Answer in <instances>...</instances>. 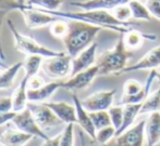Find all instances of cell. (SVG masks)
<instances>
[{
    "label": "cell",
    "instance_id": "cell-1",
    "mask_svg": "<svg viewBox=\"0 0 160 146\" xmlns=\"http://www.w3.org/2000/svg\"><path fill=\"white\" fill-rule=\"evenodd\" d=\"M40 11L49 13L51 15H55V16L59 17V19H69L71 21L86 22V23L94 24V25L100 26L102 28L110 29L112 31H117V33H121V34H125L128 29L132 28V26L137 25V24L132 23V22H128V23L120 22L108 10H82V11H75V12H62L60 10L59 11L40 10Z\"/></svg>",
    "mask_w": 160,
    "mask_h": 146
},
{
    "label": "cell",
    "instance_id": "cell-2",
    "mask_svg": "<svg viewBox=\"0 0 160 146\" xmlns=\"http://www.w3.org/2000/svg\"><path fill=\"white\" fill-rule=\"evenodd\" d=\"M101 29L103 28L86 22L71 21L69 23V33L63 39L67 54L75 57L78 53L94 43V40Z\"/></svg>",
    "mask_w": 160,
    "mask_h": 146
},
{
    "label": "cell",
    "instance_id": "cell-3",
    "mask_svg": "<svg viewBox=\"0 0 160 146\" xmlns=\"http://www.w3.org/2000/svg\"><path fill=\"white\" fill-rule=\"evenodd\" d=\"M132 53L125 47L123 38L121 37L116 46L99 57L97 66L99 68V75H121L122 71L128 66V62Z\"/></svg>",
    "mask_w": 160,
    "mask_h": 146
},
{
    "label": "cell",
    "instance_id": "cell-4",
    "mask_svg": "<svg viewBox=\"0 0 160 146\" xmlns=\"http://www.w3.org/2000/svg\"><path fill=\"white\" fill-rule=\"evenodd\" d=\"M7 25H8V27L13 36L15 49L19 52L24 53L28 57V55H39L42 57H47V58L62 57V55L65 54V52H59V51H55V50H51V49L46 48V47L38 43L35 39L21 34L15 28V25L12 23L11 20H7Z\"/></svg>",
    "mask_w": 160,
    "mask_h": 146
},
{
    "label": "cell",
    "instance_id": "cell-5",
    "mask_svg": "<svg viewBox=\"0 0 160 146\" xmlns=\"http://www.w3.org/2000/svg\"><path fill=\"white\" fill-rule=\"evenodd\" d=\"M12 122L18 130L30 134V135H33L34 138H39L42 141H46L47 139H49V136H47L44 130L37 125V122L33 117L32 112L28 107L20 113H17L15 117L12 119Z\"/></svg>",
    "mask_w": 160,
    "mask_h": 146
},
{
    "label": "cell",
    "instance_id": "cell-6",
    "mask_svg": "<svg viewBox=\"0 0 160 146\" xmlns=\"http://www.w3.org/2000/svg\"><path fill=\"white\" fill-rule=\"evenodd\" d=\"M116 89L112 90H102L91 94L89 96L82 100V105L88 113L99 111H108L113 105Z\"/></svg>",
    "mask_w": 160,
    "mask_h": 146
},
{
    "label": "cell",
    "instance_id": "cell-7",
    "mask_svg": "<svg viewBox=\"0 0 160 146\" xmlns=\"http://www.w3.org/2000/svg\"><path fill=\"white\" fill-rule=\"evenodd\" d=\"M72 58L73 57H71L67 53L62 57L48 58L42 64V69L49 77L55 79H62L69 75L71 76Z\"/></svg>",
    "mask_w": 160,
    "mask_h": 146
},
{
    "label": "cell",
    "instance_id": "cell-8",
    "mask_svg": "<svg viewBox=\"0 0 160 146\" xmlns=\"http://www.w3.org/2000/svg\"><path fill=\"white\" fill-rule=\"evenodd\" d=\"M145 125L146 120H142L117 135L114 146H144L146 141Z\"/></svg>",
    "mask_w": 160,
    "mask_h": 146
},
{
    "label": "cell",
    "instance_id": "cell-9",
    "mask_svg": "<svg viewBox=\"0 0 160 146\" xmlns=\"http://www.w3.org/2000/svg\"><path fill=\"white\" fill-rule=\"evenodd\" d=\"M20 12L22 13L26 26L30 29H37L40 27L48 26L58 19L55 15L42 12L39 9L32 8V7L28 6H26L24 9H22Z\"/></svg>",
    "mask_w": 160,
    "mask_h": 146
},
{
    "label": "cell",
    "instance_id": "cell-10",
    "mask_svg": "<svg viewBox=\"0 0 160 146\" xmlns=\"http://www.w3.org/2000/svg\"><path fill=\"white\" fill-rule=\"evenodd\" d=\"M28 108L32 112L33 117L37 122V125L42 130L58 127L62 123V121L56 116V114L45 103L40 105H30Z\"/></svg>",
    "mask_w": 160,
    "mask_h": 146
},
{
    "label": "cell",
    "instance_id": "cell-11",
    "mask_svg": "<svg viewBox=\"0 0 160 146\" xmlns=\"http://www.w3.org/2000/svg\"><path fill=\"white\" fill-rule=\"evenodd\" d=\"M99 75V68L94 65L86 71H80L74 76H71L67 81H62V88L67 90H83L89 87L94 79Z\"/></svg>",
    "mask_w": 160,
    "mask_h": 146
},
{
    "label": "cell",
    "instance_id": "cell-12",
    "mask_svg": "<svg viewBox=\"0 0 160 146\" xmlns=\"http://www.w3.org/2000/svg\"><path fill=\"white\" fill-rule=\"evenodd\" d=\"M160 66V44L149 50L142 58L131 66H127L122 71V74L133 73L138 71H154Z\"/></svg>",
    "mask_w": 160,
    "mask_h": 146
},
{
    "label": "cell",
    "instance_id": "cell-13",
    "mask_svg": "<svg viewBox=\"0 0 160 146\" xmlns=\"http://www.w3.org/2000/svg\"><path fill=\"white\" fill-rule=\"evenodd\" d=\"M97 46L96 42L86 48L84 51L78 53L75 57L72 58V71L71 76H74L75 74L80 73V71H86V69L91 68L94 66L96 62V53H97Z\"/></svg>",
    "mask_w": 160,
    "mask_h": 146
},
{
    "label": "cell",
    "instance_id": "cell-14",
    "mask_svg": "<svg viewBox=\"0 0 160 146\" xmlns=\"http://www.w3.org/2000/svg\"><path fill=\"white\" fill-rule=\"evenodd\" d=\"M73 104L76 109V123L85 131V133L89 136L93 141L96 139V128L93 123L89 113L84 108L82 105V101L78 98V95L73 94L72 95Z\"/></svg>",
    "mask_w": 160,
    "mask_h": 146
},
{
    "label": "cell",
    "instance_id": "cell-15",
    "mask_svg": "<svg viewBox=\"0 0 160 146\" xmlns=\"http://www.w3.org/2000/svg\"><path fill=\"white\" fill-rule=\"evenodd\" d=\"M133 0H86V1H73L70 6L81 10H113L121 4H128Z\"/></svg>",
    "mask_w": 160,
    "mask_h": 146
},
{
    "label": "cell",
    "instance_id": "cell-16",
    "mask_svg": "<svg viewBox=\"0 0 160 146\" xmlns=\"http://www.w3.org/2000/svg\"><path fill=\"white\" fill-rule=\"evenodd\" d=\"M45 104L56 114V116L62 121V123H76L75 106L67 102H46Z\"/></svg>",
    "mask_w": 160,
    "mask_h": 146
},
{
    "label": "cell",
    "instance_id": "cell-17",
    "mask_svg": "<svg viewBox=\"0 0 160 146\" xmlns=\"http://www.w3.org/2000/svg\"><path fill=\"white\" fill-rule=\"evenodd\" d=\"M122 38L128 50H137V49H139L143 46L145 40L155 41L157 39V36L154 35V34L144 33V31H139L137 29L131 28L125 34H123Z\"/></svg>",
    "mask_w": 160,
    "mask_h": 146
},
{
    "label": "cell",
    "instance_id": "cell-18",
    "mask_svg": "<svg viewBox=\"0 0 160 146\" xmlns=\"http://www.w3.org/2000/svg\"><path fill=\"white\" fill-rule=\"evenodd\" d=\"M33 139V135L18 129H7L0 134V144L2 146H25Z\"/></svg>",
    "mask_w": 160,
    "mask_h": 146
},
{
    "label": "cell",
    "instance_id": "cell-19",
    "mask_svg": "<svg viewBox=\"0 0 160 146\" xmlns=\"http://www.w3.org/2000/svg\"><path fill=\"white\" fill-rule=\"evenodd\" d=\"M145 135L148 146H156L160 142V112L149 114L146 119Z\"/></svg>",
    "mask_w": 160,
    "mask_h": 146
},
{
    "label": "cell",
    "instance_id": "cell-20",
    "mask_svg": "<svg viewBox=\"0 0 160 146\" xmlns=\"http://www.w3.org/2000/svg\"><path fill=\"white\" fill-rule=\"evenodd\" d=\"M59 88H62V81H52L44 84L42 88L36 90H28V102L44 103L47 101Z\"/></svg>",
    "mask_w": 160,
    "mask_h": 146
},
{
    "label": "cell",
    "instance_id": "cell-21",
    "mask_svg": "<svg viewBox=\"0 0 160 146\" xmlns=\"http://www.w3.org/2000/svg\"><path fill=\"white\" fill-rule=\"evenodd\" d=\"M28 78L24 76L23 79L21 80L20 84L18 86L17 89L14 90L12 94V105H13V112L14 113H20L28 108Z\"/></svg>",
    "mask_w": 160,
    "mask_h": 146
},
{
    "label": "cell",
    "instance_id": "cell-22",
    "mask_svg": "<svg viewBox=\"0 0 160 146\" xmlns=\"http://www.w3.org/2000/svg\"><path fill=\"white\" fill-rule=\"evenodd\" d=\"M25 7L26 4L25 6H22V4H20L18 2V0H0V58L2 61L6 60V53H4L1 42V29L2 25H3V22L9 13H11L14 10L21 11Z\"/></svg>",
    "mask_w": 160,
    "mask_h": 146
},
{
    "label": "cell",
    "instance_id": "cell-23",
    "mask_svg": "<svg viewBox=\"0 0 160 146\" xmlns=\"http://www.w3.org/2000/svg\"><path fill=\"white\" fill-rule=\"evenodd\" d=\"M123 106H124L123 121H122V125H121V128L117 132V135H119L122 132H124L125 130H128L130 127H132L136 117L139 115L142 104H128V105H123Z\"/></svg>",
    "mask_w": 160,
    "mask_h": 146
},
{
    "label": "cell",
    "instance_id": "cell-24",
    "mask_svg": "<svg viewBox=\"0 0 160 146\" xmlns=\"http://www.w3.org/2000/svg\"><path fill=\"white\" fill-rule=\"evenodd\" d=\"M23 67V62H18L13 64L12 66L8 67L0 74V90L1 89H9L13 86L14 78L17 77L20 69Z\"/></svg>",
    "mask_w": 160,
    "mask_h": 146
},
{
    "label": "cell",
    "instance_id": "cell-25",
    "mask_svg": "<svg viewBox=\"0 0 160 146\" xmlns=\"http://www.w3.org/2000/svg\"><path fill=\"white\" fill-rule=\"evenodd\" d=\"M157 112H160V87L156 91L150 93L143 102L139 115H146V114L149 115Z\"/></svg>",
    "mask_w": 160,
    "mask_h": 146
},
{
    "label": "cell",
    "instance_id": "cell-26",
    "mask_svg": "<svg viewBox=\"0 0 160 146\" xmlns=\"http://www.w3.org/2000/svg\"><path fill=\"white\" fill-rule=\"evenodd\" d=\"M131 11H132V19L139 20V21H150L152 15L148 11L146 4L142 3L139 0H133L128 3Z\"/></svg>",
    "mask_w": 160,
    "mask_h": 146
},
{
    "label": "cell",
    "instance_id": "cell-27",
    "mask_svg": "<svg viewBox=\"0 0 160 146\" xmlns=\"http://www.w3.org/2000/svg\"><path fill=\"white\" fill-rule=\"evenodd\" d=\"M42 64V57L39 55H28L23 62V67L25 71V77L30 78L37 75L39 67Z\"/></svg>",
    "mask_w": 160,
    "mask_h": 146
},
{
    "label": "cell",
    "instance_id": "cell-28",
    "mask_svg": "<svg viewBox=\"0 0 160 146\" xmlns=\"http://www.w3.org/2000/svg\"><path fill=\"white\" fill-rule=\"evenodd\" d=\"M26 6L45 11H59L63 0H26Z\"/></svg>",
    "mask_w": 160,
    "mask_h": 146
},
{
    "label": "cell",
    "instance_id": "cell-29",
    "mask_svg": "<svg viewBox=\"0 0 160 146\" xmlns=\"http://www.w3.org/2000/svg\"><path fill=\"white\" fill-rule=\"evenodd\" d=\"M91 118L93 120V123L97 130H100L102 128L109 127L112 125L111 119H110L109 113L108 111H99V112H93V113H89Z\"/></svg>",
    "mask_w": 160,
    "mask_h": 146
},
{
    "label": "cell",
    "instance_id": "cell-30",
    "mask_svg": "<svg viewBox=\"0 0 160 146\" xmlns=\"http://www.w3.org/2000/svg\"><path fill=\"white\" fill-rule=\"evenodd\" d=\"M49 31L55 38H59V39L63 40L69 33V23L58 17L53 23L49 25Z\"/></svg>",
    "mask_w": 160,
    "mask_h": 146
},
{
    "label": "cell",
    "instance_id": "cell-31",
    "mask_svg": "<svg viewBox=\"0 0 160 146\" xmlns=\"http://www.w3.org/2000/svg\"><path fill=\"white\" fill-rule=\"evenodd\" d=\"M108 113H109L110 119H111V123L114 128H116L117 132L121 128L123 121V113H124V106L123 105H112L109 109H108Z\"/></svg>",
    "mask_w": 160,
    "mask_h": 146
},
{
    "label": "cell",
    "instance_id": "cell-32",
    "mask_svg": "<svg viewBox=\"0 0 160 146\" xmlns=\"http://www.w3.org/2000/svg\"><path fill=\"white\" fill-rule=\"evenodd\" d=\"M113 136H117V130L113 125H109V127L97 130L95 142H97L100 145H106L107 143L110 142V140Z\"/></svg>",
    "mask_w": 160,
    "mask_h": 146
},
{
    "label": "cell",
    "instance_id": "cell-33",
    "mask_svg": "<svg viewBox=\"0 0 160 146\" xmlns=\"http://www.w3.org/2000/svg\"><path fill=\"white\" fill-rule=\"evenodd\" d=\"M111 13L117 20H119L120 22H123V23L131 22L130 20L132 19V11H131L130 7H128V3L116 7L111 11Z\"/></svg>",
    "mask_w": 160,
    "mask_h": 146
},
{
    "label": "cell",
    "instance_id": "cell-34",
    "mask_svg": "<svg viewBox=\"0 0 160 146\" xmlns=\"http://www.w3.org/2000/svg\"><path fill=\"white\" fill-rule=\"evenodd\" d=\"M60 146H74V123L67 125L61 132Z\"/></svg>",
    "mask_w": 160,
    "mask_h": 146
},
{
    "label": "cell",
    "instance_id": "cell-35",
    "mask_svg": "<svg viewBox=\"0 0 160 146\" xmlns=\"http://www.w3.org/2000/svg\"><path fill=\"white\" fill-rule=\"evenodd\" d=\"M143 86L139 81L135 79H128L125 81V84H123V95L127 96H133L136 95L137 93L142 91Z\"/></svg>",
    "mask_w": 160,
    "mask_h": 146
},
{
    "label": "cell",
    "instance_id": "cell-36",
    "mask_svg": "<svg viewBox=\"0 0 160 146\" xmlns=\"http://www.w3.org/2000/svg\"><path fill=\"white\" fill-rule=\"evenodd\" d=\"M146 7H147L150 15L160 22V0H147Z\"/></svg>",
    "mask_w": 160,
    "mask_h": 146
},
{
    "label": "cell",
    "instance_id": "cell-37",
    "mask_svg": "<svg viewBox=\"0 0 160 146\" xmlns=\"http://www.w3.org/2000/svg\"><path fill=\"white\" fill-rule=\"evenodd\" d=\"M13 112L12 98H0V114Z\"/></svg>",
    "mask_w": 160,
    "mask_h": 146
},
{
    "label": "cell",
    "instance_id": "cell-38",
    "mask_svg": "<svg viewBox=\"0 0 160 146\" xmlns=\"http://www.w3.org/2000/svg\"><path fill=\"white\" fill-rule=\"evenodd\" d=\"M45 84L44 79L40 77H38L37 75L34 76V77L30 78L28 79V90H36V89H39V88H42Z\"/></svg>",
    "mask_w": 160,
    "mask_h": 146
},
{
    "label": "cell",
    "instance_id": "cell-39",
    "mask_svg": "<svg viewBox=\"0 0 160 146\" xmlns=\"http://www.w3.org/2000/svg\"><path fill=\"white\" fill-rule=\"evenodd\" d=\"M60 139H61V133L53 138L47 139L46 141H44L42 146H60Z\"/></svg>",
    "mask_w": 160,
    "mask_h": 146
},
{
    "label": "cell",
    "instance_id": "cell-40",
    "mask_svg": "<svg viewBox=\"0 0 160 146\" xmlns=\"http://www.w3.org/2000/svg\"><path fill=\"white\" fill-rule=\"evenodd\" d=\"M17 113L14 112H10V113H4V114H0V125H3L6 123L12 121V119L14 118Z\"/></svg>",
    "mask_w": 160,
    "mask_h": 146
},
{
    "label": "cell",
    "instance_id": "cell-41",
    "mask_svg": "<svg viewBox=\"0 0 160 146\" xmlns=\"http://www.w3.org/2000/svg\"><path fill=\"white\" fill-rule=\"evenodd\" d=\"M81 146H86V144H85V141H84V136H83L82 133H81Z\"/></svg>",
    "mask_w": 160,
    "mask_h": 146
},
{
    "label": "cell",
    "instance_id": "cell-42",
    "mask_svg": "<svg viewBox=\"0 0 160 146\" xmlns=\"http://www.w3.org/2000/svg\"><path fill=\"white\" fill-rule=\"evenodd\" d=\"M0 67H1V68H4V69L8 68V67H7V65L4 64V63L2 62V61H0Z\"/></svg>",
    "mask_w": 160,
    "mask_h": 146
},
{
    "label": "cell",
    "instance_id": "cell-43",
    "mask_svg": "<svg viewBox=\"0 0 160 146\" xmlns=\"http://www.w3.org/2000/svg\"><path fill=\"white\" fill-rule=\"evenodd\" d=\"M18 2L22 6H25V0H18Z\"/></svg>",
    "mask_w": 160,
    "mask_h": 146
},
{
    "label": "cell",
    "instance_id": "cell-44",
    "mask_svg": "<svg viewBox=\"0 0 160 146\" xmlns=\"http://www.w3.org/2000/svg\"><path fill=\"white\" fill-rule=\"evenodd\" d=\"M156 79H158L159 84H160V71H159V73H157V78H156Z\"/></svg>",
    "mask_w": 160,
    "mask_h": 146
},
{
    "label": "cell",
    "instance_id": "cell-45",
    "mask_svg": "<svg viewBox=\"0 0 160 146\" xmlns=\"http://www.w3.org/2000/svg\"><path fill=\"white\" fill-rule=\"evenodd\" d=\"M0 68H1V67H0ZM0 74H1V71H0Z\"/></svg>",
    "mask_w": 160,
    "mask_h": 146
},
{
    "label": "cell",
    "instance_id": "cell-46",
    "mask_svg": "<svg viewBox=\"0 0 160 146\" xmlns=\"http://www.w3.org/2000/svg\"><path fill=\"white\" fill-rule=\"evenodd\" d=\"M0 146H2V145H1V144H0Z\"/></svg>",
    "mask_w": 160,
    "mask_h": 146
},
{
    "label": "cell",
    "instance_id": "cell-47",
    "mask_svg": "<svg viewBox=\"0 0 160 146\" xmlns=\"http://www.w3.org/2000/svg\"><path fill=\"white\" fill-rule=\"evenodd\" d=\"M25 1H26V0H25Z\"/></svg>",
    "mask_w": 160,
    "mask_h": 146
}]
</instances>
